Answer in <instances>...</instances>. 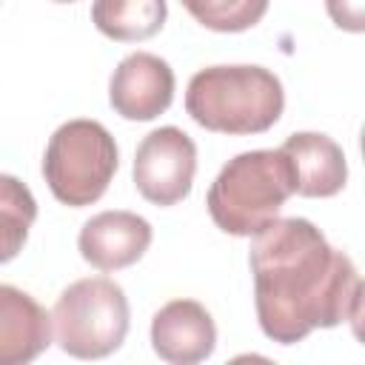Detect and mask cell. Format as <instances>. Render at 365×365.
Segmentation results:
<instances>
[{"mask_svg":"<svg viewBox=\"0 0 365 365\" xmlns=\"http://www.w3.org/2000/svg\"><path fill=\"white\" fill-rule=\"evenodd\" d=\"M37 220V200L14 174H0V262H11Z\"/></svg>","mask_w":365,"mask_h":365,"instance_id":"13","label":"cell"},{"mask_svg":"<svg viewBox=\"0 0 365 365\" xmlns=\"http://www.w3.org/2000/svg\"><path fill=\"white\" fill-rule=\"evenodd\" d=\"M117 165V143L103 123L68 120L46 145L43 177L57 202L83 208L106 194Z\"/></svg>","mask_w":365,"mask_h":365,"instance_id":"4","label":"cell"},{"mask_svg":"<svg viewBox=\"0 0 365 365\" xmlns=\"http://www.w3.org/2000/svg\"><path fill=\"white\" fill-rule=\"evenodd\" d=\"M285 108V91L262 66H208L188 80V117L220 134H262Z\"/></svg>","mask_w":365,"mask_h":365,"instance_id":"2","label":"cell"},{"mask_svg":"<svg viewBox=\"0 0 365 365\" xmlns=\"http://www.w3.org/2000/svg\"><path fill=\"white\" fill-rule=\"evenodd\" d=\"M151 222L134 211H100L83 222L77 248L80 257L100 271L134 265L151 245Z\"/></svg>","mask_w":365,"mask_h":365,"instance_id":"8","label":"cell"},{"mask_svg":"<svg viewBox=\"0 0 365 365\" xmlns=\"http://www.w3.org/2000/svg\"><path fill=\"white\" fill-rule=\"evenodd\" d=\"M294 194V171L279 148L242 151L222 165L205 205L214 225L234 237H254L277 220Z\"/></svg>","mask_w":365,"mask_h":365,"instance_id":"3","label":"cell"},{"mask_svg":"<svg viewBox=\"0 0 365 365\" xmlns=\"http://www.w3.org/2000/svg\"><path fill=\"white\" fill-rule=\"evenodd\" d=\"M217 325L197 299H171L151 319V348L171 365H194L214 354Z\"/></svg>","mask_w":365,"mask_h":365,"instance_id":"9","label":"cell"},{"mask_svg":"<svg viewBox=\"0 0 365 365\" xmlns=\"http://www.w3.org/2000/svg\"><path fill=\"white\" fill-rule=\"evenodd\" d=\"M325 9L339 29L354 34L365 29V0H325Z\"/></svg>","mask_w":365,"mask_h":365,"instance_id":"15","label":"cell"},{"mask_svg":"<svg viewBox=\"0 0 365 365\" xmlns=\"http://www.w3.org/2000/svg\"><path fill=\"white\" fill-rule=\"evenodd\" d=\"M128 319L125 291L108 277L71 282L51 311L57 345L77 359H103L114 354L128 334Z\"/></svg>","mask_w":365,"mask_h":365,"instance_id":"5","label":"cell"},{"mask_svg":"<svg viewBox=\"0 0 365 365\" xmlns=\"http://www.w3.org/2000/svg\"><path fill=\"white\" fill-rule=\"evenodd\" d=\"M168 17L165 0H94L91 23L117 43H140L154 37Z\"/></svg>","mask_w":365,"mask_h":365,"instance_id":"12","label":"cell"},{"mask_svg":"<svg viewBox=\"0 0 365 365\" xmlns=\"http://www.w3.org/2000/svg\"><path fill=\"white\" fill-rule=\"evenodd\" d=\"M51 3H77V0H51Z\"/></svg>","mask_w":365,"mask_h":365,"instance_id":"16","label":"cell"},{"mask_svg":"<svg viewBox=\"0 0 365 365\" xmlns=\"http://www.w3.org/2000/svg\"><path fill=\"white\" fill-rule=\"evenodd\" d=\"M108 100L125 120H154L174 100V71L163 57L134 51L117 63L108 83Z\"/></svg>","mask_w":365,"mask_h":365,"instance_id":"7","label":"cell"},{"mask_svg":"<svg viewBox=\"0 0 365 365\" xmlns=\"http://www.w3.org/2000/svg\"><path fill=\"white\" fill-rule=\"evenodd\" d=\"M51 345V314L26 291L0 282V365H26Z\"/></svg>","mask_w":365,"mask_h":365,"instance_id":"10","label":"cell"},{"mask_svg":"<svg viewBox=\"0 0 365 365\" xmlns=\"http://www.w3.org/2000/svg\"><path fill=\"white\" fill-rule=\"evenodd\" d=\"M294 171V194L299 197H334L345 188L348 163L342 148L317 131H297L279 148Z\"/></svg>","mask_w":365,"mask_h":365,"instance_id":"11","label":"cell"},{"mask_svg":"<svg viewBox=\"0 0 365 365\" xmlns=\"http://www.w3.org/2000/svg\"><path fill=\"white\" fill-rule=\"evenodd\" d=\"M197 171V145L177 128L163 125L143 137L134 154V185L143 200L165 208L188 197Z\"/></svg>","mask_w":365,"mask_h":365,"instance_id":"6","label":"cell"},{"mask_svg":"<svg viewBox=\"0 0 365 365\" xmlns=\"http://www.w3.org/2000/svg\"><path fill=\"white\" fill-rule=\"evenodd\" d=\"M248 262L257 319L268 339L294 345L317 328L359 319V271L311 220H271L254 234Z\"/></svg>","mask_w":365,"mask_h":365,"instance_id":"1","label":"cell"},{"mask_svg":"<svg viewBox=\"0 0 365 365\" xmlns=\"http://www.w3.org/2000/svg\"><path fill=\"white\" fill-rule=\"evenodd\" d=\"M185 11L205 29L234 34V31H248L257 26L271 0H180Z\"/></svg>","mask_w":365,"mask_h":365,"instance_id":"14","label":"cell"}]
</instances>
